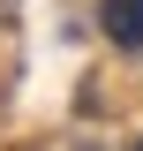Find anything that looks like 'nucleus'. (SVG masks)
Masks as SVG:
<instances>
[{"mask_svg": "<svg viewBox=\"0 0 143 151\" xmlns=\"http://www.w3.org/2000/svg\"><path fill=\"white\" fill-rule=\"evenodd\" d=\"M128 151H143V144H128Z\"/></svg>", "mask_w": 143, "mask_h": 151, "instance_id": "nucleus-2", "label": "nucleus"}, {"mask_svg": "<svg viewBox=\"0 0 143 151\" xmlns=\"http://www.w3.org/2000/svg\"><path fill=\"white\" fill-rule=\"evenodd\" d=\"M106 30L113 45H143V0H106Z\"/></svg>", "mask_w": 143, "mask_h": 151, "instance_id": "nucleus-1", "label": "nucleus"}]
</instances>
